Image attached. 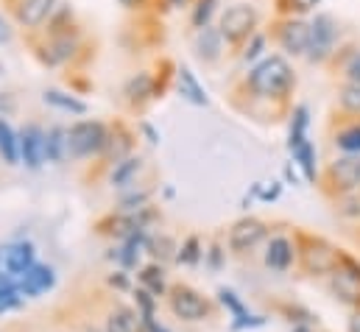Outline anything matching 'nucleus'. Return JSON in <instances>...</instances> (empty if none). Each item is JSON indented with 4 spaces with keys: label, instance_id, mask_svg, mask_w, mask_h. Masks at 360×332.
Wrapping results in <instances>:
<instances>
[{
    "label": "nucleus",
    "instance_id": "nucleus-39",
    "mask_svg": "<svg viewBox=\"0 0 360 332\" xmlns=\"http://www.w3.org/2000/svg\"><path fill=\"white\" fill-rule=\"evenodd\" d=\"M174 3H176V6H179V3H184V0H174Z\"/></svg>",
    "mask_w": 360,
    "mask_h": 332
},
{
    "label": "nucleus",
    "instance_id": "nucleus-19",
    "mask_svg": "<svg viewBox=\"0 0 360 332\" xmlns=\"http://www.w3.org/2000/svg\"><path fill=\"white\" fill-rule=\"evenodd\" d=\"M179 92L187 98V101L198 103V106H204V103H207V92L201 89V84L195 82V76H193L187 68H181L179 70Z\"/></svg>",
    "mask_w": 360,
    "mask_h": 332
},
{
    "label": "nucleus",
    "instance_id": "nucleus-12",
    "mask_svg": "<svg viewBox=\"0 0 360 332\" xmlns=\"http://www.w3.org/2000/svg\"><path fill=\"white\" fill-rule=\"evenodd\" d=\"M53 282H56V276H53V271H51L48 265H34V268L17 282V290L25 293V296H39V293L51 290Z\"/></svg>",
    "mask_w": 360,
    "mask_h": 332
},
{
    "label": "nucleus",
    "instance_id": "nucleus-26",
    "mask_svg": "<svg viewBox=\"0 0 360 332\" xmlns=\"http://www.w3.org/2000/svg\"><path fill=\"white\" fill-rule=\"evenodd\" d=\"M140 279H143V285H146L148 293H162V288H165L162 268H157V265H148V268L140 274Z\"/></svg>",
    "mask_w": 360,
    "mask_h": 332
},
{
    "label": "nucleus",
    "instance_id": "nucleus-29",
    "mask_svg": "<svg viewBox=\"0 0 360 332\" xmlns=\"http://www.w3.org/2000/svg\"><path fill=\"white\" fill-rule=\"evenodd\" d=\"M276 3H279L282 11H299V14H304V11L316 8L321 0H276Z\"/></svg>",
    "mask_w": 360,
    "mask_h": 332
},
{
    "label": "nucleus",
    "instance_id": "nucleus-36",
    "mask_svg": "<svg viewBox=\"0 0 360 332\" xmlns=\"http://www.w3.org/2000/svg\"><path fill=\"white\" fill-rule=\"evenodd\" d=\"M293 332H313V330H310L307 324H296V327H293Z\"/></svg>",
    "mask_w": 360,
    "mask_h": 332
},
{
    "label": "nucleus",
    "instance_id": "nucleus-24",
    "mask_svg": "<svg viewBox=\"0 0 360 332\" xmlns=\"http://www.w3.org/2000/svg\"><path fill=\"white\" fill-rule=\"evenodd\" d=\"M45 101H48V103H53V106H59V109L76 112V115H84V112H87V106H84L82 101L68 98V95H65V92H59V89H48V92H45Z\"/></svg>",
    "mask_w": 360,
    "mask_h": 332
},
{
    "label": "nucleus",
    "instance_id": "nucleus-3",
    "mask_svg": "<svg viewBox=\"0 0 360 332\" xmlns=\"http://www.w3.org/2000/svg\"><path fill=\"white\" fill-rule=\"evenodd\" d=\"M168 305H171V313L181 321H204L212 313V305L187 285H174L168 290Z\"/></svg>",
    "mask_w": 360,
    "mask_h": 332
},
{
    "label": "nucleus",
    "instance_id": "nucleus-9",
    "mask_svg": "<svg viewBox=\"0 0 360 332\" xmlns=\"http://www.w3.org/2000/svg\"><path fill=\"white\" fill-rule=\"evenodd\" d=\"M276 39H279L282 51H288V53H293V56H302V53H307V48H310V25H307L304 20H293V17H290V20L279 23Z\"/></svg>",
    "mask_w": 360,
    "mask_h": 332
},
{
    "label": "nucleus",
    "instance_id": "nucleus-35",
    "mask_svg": "<svg viewBox=\"0 0 360 332\" xmlns=\"http://www.w3.org/2000/svg\"><path fill=\"white\" fill-rule=\"evenodd\" d=\"M349 332H360V313L349 321Z\"/></svg>",
    "mask_w": 360,
    "mask_h": 332
},
{
    "label": "nucleus",
    "instance_id": "nucleus-37",
    "mask_svg": "<svg viewBox=\"0 0 360 332\" xmlns=\"http://www.w3.org/2000/svg\"><path fill=\"white\" fill-rule=\"evenodd\" d=\"M82 332H106V330H101V327H90V324H87V327H82Z\"/></svg>",
    "mask_w": 360,
    "mask_h": 332
},
{
    "label": "nucleus",
    "instance_id": "nucleus-22",
    "mask_svg": "<svg viewBox=\"0 0 360 332\" xmlns=\"http://www.w3.org/2000/svg\"><path fill=\"white\" fill-rule=\"evenodd\" d=\"M62 151H68V134L62 129H51L45 134V157L51 162H59L62 160Z\"/></svg>",
    "mask_w": 360,
    "mask_h": 332
},
{
    "label": "nucleus",
    "instance_id": "nucleus-10",
    "mask_svg": "<svg viewBox=\"0 0 360 332\" xmlns=\"http://www.w3.org/2000/svg\"><path fill=\"white\" fill-rule=\"evenodd\" d=\"M327 179L333 184V190L338 193H352L360 187V157H341L335 160L330 170H327Z\"/></svg>",
    "mask_w": 360,
    "mask_h": 332
},
{
    "label": "nucleus",
    "instance_id": "nucleus-6",
    "mask_svg": "<svg viewBox=\"0 0 360 332\" xmlns=\"http://www.w3.org/2000/svg\"><path fill=\"white\" fill-rule=\"evenodd\" d=\"M255 25H257V8L249 3H238L226 8L221 17V37H226L229 42H240L255 34Z\"/></svg>",
    "mask_w": 360,
    "mask_h": 332
},
{
    "label": "nucleus",
    "instance_id": "nucleus-5",
    "mask_svg": "<svg viewBox=\"0 0 360 332\" xmlns=\"http://www.w3.org/2000/svg\"><path fill=\"white\" fill-rule=\"evenodd\" d=\"M106 146V129L98 123V120H84V123H76L70 132H68V151L73 157H90L103 151Z\"/></svg>",
    "mask_w": 360,
    "mask_h": 332
},
{
    "label": "nucleus",
    "instance_id": "nucleus-40",
    "mask_svg": "<svg viewBox=\"0 0 360 332\" xmlns=\"http://www.w3.org/2000/svg\"><path fill=\"white\" fill-rule=\"evenodd\" d=\"M3 288H6V285H3ZM3 288H0V296H3Z\"/></svg>",
    "mask_w": 360,
    "mask_h": 332
},
{
    "label": "nucleus",
    "instance_id": "nucleus-32",
    "mask_svg": "<svg viewBox=\"0 0 360 332\" xmlns=\"http://www.w3.org/2000/svg\"><path fill=\"white\" fill-rule=\"evenodd\" d=\"M347 76H349V82L360 84V51L349 59V65H347Z\"/></svg>",
    "mask_w": 360,
    "mask_h": 332
},
{
    "label": "nucleus",
    "instance_id": "nucleus-1",
    "mask_svg": "<svg viewBox=\"0 0 360 332\" xmlns=\"http://www.w3.org/2000/svg\"><path fill=\"white\" fill-rule=\"evenodd\" d=\"M293 84H296L293 70L282 56L263 59L249 76V89L260 98H285L293 89Z\"/></svg>",
    "mask_w": 360,
    "mask_h": 332
},
{
    "label": "nucleus",
    "instance_id": "nucleus-31",
    "mask_svg": "<svg viewBox=\"0 0 360 332\" xmlns=\"http://www.w3.org/2000/svg\"><path fill=\"white\" fill-rule=\"evenodd\" d=\"M263 45H266V37H255V39H252V45L246 48V53H243V56H246V59H257V56L263 53Z\"/></svg>",
    "mask_w": 360,
    "mask_h": 332
},
{
    "label": "nucleus",
    "instance_id": "nucleus-15",
    "mask_svg": "<svg viewBox=\"0 0 360 332\" xmlns=\"http://www.w3.org/2000/svg\"><path fill=\"white\" fill-rule=\"evenodd\" d=\"M53 3H56V0H22L20 8H17V17H20L22 25L37 28V25L53 11Z\"/></svg>",
    "mask_w": 360,
    "mask_h": 332
},
{
    "label": "nucleus",
    "instance_id": "nucleus-33",
    "mask_svg": "<svg viewBox=\"0 0 360 332\" xmlns=\"http://www.w3.org/2000/svg\"><path fill=\"white\" fill-rule=\"evenodd\" d=\"M0 112H6V115L14 112V101H11V95H3V92H0Z\"/></svg>",
    "mask_w": 360,
    "mask_h": 332
},
{
    "label": "nucleus",
    "instance_id": "nucleus-20",
    "mask_svg": "<svg viewBox=\"0 0 360 332\" xmlns=\"http://www.w3.org/2000/svg\"><path fill=\"white\" fill-rule=\"evenodd\" d=\"M126 95H129V101H134V103L146 101L148 95H154V79H151L148 73H137L131 82L126 84Z\"/></svg>",
    "mask_w": 360,
    "mask_h": 332
},
{
    "label": "nucleus",
    "instance_id": "nucleus-13",
    "mask_svg": "<svg viewBox=\"0 0 360 332\" xmlns=\"http://www.w3.org/2000/svg\"><path fill=\"white\" fill-rule=\"evenodd\" d=\"M20 154L28 167H39V162L45 160V134L37 126H28L20 134Z\"/></svg>",
    "mask_w": 360,
    "mask_h": 332
},
{
    "label": "nucleus",
    "instance_id": "nucleus-16",
    "mask_svg": "<svg viewBox=\"0 0 360 332\" xmlns=\"http://www.w3.org/2000/svg\"><path fill=\"white\" fill-rule=\"evenodd\" d=\"M195 51L204 62H215L221 56V31L215 28H201L195 37Z\"/></svg>",
    "mask_w": 360,
    "mask_h": 332
},
{
    "label": "nucleus",
    "instance_id": "nucleus-8",
    "mask_svg": "<svg viewBox=\"0 0 360 332\" xmlns=\"http://www.w3.org/2000/svg\"><path fill=\"white\" fill-rule=\"evenodd\" d=\"M266 235H269V226L263 221H257V218H240L229 229V249L235 251V254H246V251L257 249Z\"/></svg>",
    "mask_w": 360,
    "mask_h": 332
},
{
    "label": "nucleus",
    "instance_id": "nucleus-25",
    "mask_svg": "<svg viewBox=\"0 0 360 332\" xmlns=\"http://www.w3.org/2000/svg\"><path fill=\"white\" fill-rule=\"evenodd\" d=\"M341 106L352 115H360V84L349 82L341 87Z\"/></svg>",
    "mask_w": 360,
    "mask_h": 332
},
{
    "label": "nucleus",
    "instance_id": "nucleus-28",
    "mask_svg": "<svg viewBox=\"0 0 360 332\" xmlns=\"http://www.w3.org/2000/svg\"><path fill=\"white\" fill-rule=\"evenodd\" d=\"M215 3H218V0H198V6H195V14H193V23H195L198 28H207V23H210V14H212Z\"/></svg>",
    "mask_w": 360,
    "mask_h": 332
},
{
    "label": "nucleus",
    "instance_id": "nucleus-38",
    "mask_svg": "<svg viewBox=\"0 0 360 332\" xmlns=\"http://www.w3.org/2000/svg\"><path fill=\"white\" fill-rule=\"evenodd\" d=\"M120 3H123V6H140L143 0H120Z\"/></svg>",
    "mask_w": 360,
    "mask_h": 332
},
{
    "label": "nucleus",
    "instance_id": "nucleus-30",
    "mask_svg": "<svg viewBox=\"0 0 360 332\" xmlns=\"http://www.w3.org/2000/svg\"><path fill=\"white\" fill-rule=\"evenodd\" d=\"M198 241L195 238H190L187 243H184V249H181V254H179V260L181 262H187V265H193V262H198Z\"/></svg>",
    "mask_w": 360,
    "mask_h": 332
},
{
    "label": "nucleus",
    "instance_id": "nucleus-17",
    "mask_svg": "<svg viewBox=\"0 0 360 332\" xmlns=\"http://www.w3.org/2000/svg\"><path fill=\"white\" fill-rule=\"evenodd\" d=\"M0 157H3V162H8V165H14L17 157H20V140L14 137L11 126H8L3 117H0Z\"/></svg>",
    "mask_w": 360,
    "mask_h": 332
},
{
    "label": "nucleus",
    "instance_id": "nucleus-14",
    "mask_svg": "<svg viewBox=\"0 0 360 332\" xmlns=\"http://www.w3.org/2000/svg\"><path fill=\"white\" fill-rule=\"evenodd\" d=\"M293 257H296V249H293V243L285 235L271 238L269 251H266V265H269L271 271H279V274L288 271L293 265Z\"/></svg>",
    "mask_w": 360,
    "mask_h": 332
},
{
    "label": "nucleus",
    "instance_id": "nucleus-18",
    "mask_svg": "<svg viewBox=\"0 0 360 332\" xmlns=\"http://www.w3.org/2000/svg\"><path fill=\"white\" fill-rule=\"evenodd\" d=\"M290 154H293V160L299 162V167L304 170V179H316V148H313V143L310 140H304V143H299L296 148H290Z\"/></svg>",
    "mask_w": 360,
    "mask_h": 332
},
{
    "label": "nucleus",
    "instance_id": "nucleus-2",
    "mask_svg": "<svg viewBox=\"0 0 360 332\" xmlns=\"http://www.w3.org/2000/svg\"><path fill=\"white\" fill-rule=\"evenodd\" d=\"M299 241H302L299 257H302V265H304L307 274H333L338 268L341 251L333 243H327L321 238H310V235H302Z\"/></svg>",
    "mask_w": 360,
    "mask_h": 332
},
{
    "label": "nucleus",
    "instance_id": "nucleus-34",
    "mask_svg": "<svg viewBox=\"0 0 360 332\" xmlns=\"http://www.w3.org/2000/svg\"><path fill=\"white\" fill-rule=\"evenodd\" d=\"M6 42H11V28H8V23L0 17V45H6Z\"/></svg>",
    "mask_w": 360,
    "mask_h": 332
},
{
    "label": "nucleus",
    "instance_id": "nucleus-11",
    "mask_svg": "<svg viewBox=\"0 0 360 332\" xmlns=\"http://www.w3.org/2000/svg\"><path fill=\"white\" fill-rule=\"evenodd\" d=\"M106 332H146V324H143V316L126 305H115L109 313H106V324H103Z\"/></svg>",
    "mask_w": 360,
    "mask_h": 332
},
{
    "label": "nucleus",
    "instance_id": "nucleus-7",
    "mask_svg": "<svg viewBox=\"0 0 360 332\" xmlns=\"http://www.w3.org/2000/svg\"><path fill=\"white\" fill-rule=\"evenodd\" d=\"M338 39V25L330 14H319L310 23V48H307V59L310 62H321L333 53V45Z\"/></svg>",
    "mask_w": 360,
    "mask_h": 332
},
{
    "label": "nucleus",
    "instance_id": "nucleus-23",
    "mask_svg": "<svg viewBox=\"0 0 360 332\" xmlns=\"http://www.w3.org/2000/svg\"><path fill=\"white\" fill-rule=\"evenodd\" d=\"M73 51H76V39H70V37H59V39H53V42L48 45V56H45V59H48L51 65H56V62L70 59Z\"/></svg>",
    "mask_w": 360,
    "mask_h": 332
},
{
    "label": "nucleus",
    "instance_id": "nucleus-27",
    "mask_svg": "<svg viewBox=\"0 0 360 332\" xmlns=\"http://www.w3.org/2000/svg\"><path fill=\"white\" fill-rule=\"evenodd\" d=\"M137 170H140V160H123V162H117L115 173H112V184H117V187L129 184V179H131Z\"/></svg>",
    "mask_w": 360,
    "mask_h": 332
},
{
    "label": "nucleus",
    "instance_id": "nucleus-4",
    "mask_svg": "<svg viewBox=\"0 0 360 332\" xmlns=\"http://www.w3.org/2000/svg\"><path fill=\"white\" fill-rule=\"evenodd\" d=\"M333 276V293L349 305V307H360V262L352 260L349 254L341 251V262L338 268L330 274Z\"/></svg>",
    "mask_w": 360,
    "mask_h": 332
},
{
    "label": "nucleus",
    "instance_id": "nucleus-21",
    "mask_svg": "<svg viewBox=\"0 0 360 332\" xmlns=\"http://www.w3.org/2000/svg\"><path fill=\"white\" fill-rule=\"evenodd\" d=\"M335 146H338L341 151H347L349 157H360V123L341 129V132L335 134Z\"/></svg>",
    "mask_w": 360,
    "mask_h": 332
}]
</instances>
